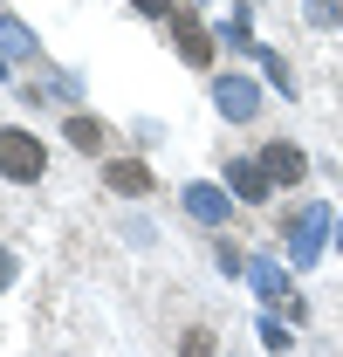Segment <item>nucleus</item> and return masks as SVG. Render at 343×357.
<instances>
[{
	"label": "nucleus",
	"mask_w": 343,
	"mask_h": 357,
	"mask_svg": "<svg viewBox=\"0 0 343 357\" xmlns=\"http://www.w3.org/2000/svg\"><path fill=\"white\" fill-rule=\"evenodd\" d=\"M48 172V144L35 131H0V178H14V185H35V178Z\"/></svg>",
	"instance_id": "obj_1"
},
{
	"label": "nucleus",
	"mask_w": 343,
	"mask_h": 357,
	"mask_svg": "<svg viewBox=\"0 0 343 357\" xmlns=\"http://www.w3.org/2000/svg\"><path fill=\"white\" fill-rule=\"evenodd\" d=\"M178 357H213V330H192V337H185V351Z\"/></svg>",
	"instance_id": "obj_7"
},
{
	"label": "nucleus",
	"mask_w": 343,
	"mask_h": 357,
	"mask_svg": "<svg viewBox=\"0 0 343 357\" xmlns=\"http://www.w3.org/2000/svg\"><path fill=\"white\" fill-rule=\"evenodd\" d=\"M103 185H110V192H151L158 178H151V165H137V158H110Z\"/></svg>",
	"instance_id": "obj_4"
},
{
	"label": "nucleus",
	"mask_w": 343,
	"mask_h": 357,
	"mask_svg": "<svg viewBox=\"0 0 343 357\" xmlns=\"http://www.w3.org/2000/svg\"><path fill=\"white\" fill-rule=\"evenodd\" d=\"M261 172L275 178V185H302V178H309V158H302L296 144H268V151H261Z\"/></svg>",
	"instance_id": "obj_3"
},
{
	"label": "nucleus",
	"mask_w": 343,
	"mask_h": 357,
	"mask_svg": "<svg viewBox=\"0 0 343 357\" xmlns=\"http://www.w3.org/2000/svg\"><path fill=\"white\" fill-rule=\"evenodd\" d=\"M69 144L76 151H103V124L96 117H69Z\"/></svg>",
	"instance_id": "obj_6"
},
{
	"label": "nucleus",
	"mask_w": 343,
	"mask_h": 357,
	"mask_svg": "<svg viewBox=\"0 0 343 357\" xmlns=\"http://www.w3.org/2000/svg\"><path fill=\"white\" fill-rule=\"evenodd\" d=\"M137 7H144V14H165V21H172V0H137Z\"/></svg>",
	"instance_id": "obj_8"
},
{
	"label": "nucleus",
	"mask_w": 343,
	"mask_h": 357,
	"mask_svg": "<svg viewBox=\"0 0 343 357\" xmlns=\"http://www.w3.org/2000/svg\"><path fill=\"white\" fill-rule=\"evenodd\" d=\"M172 42H178V55H185L192 69H206V62H213V35H206V21H199V14H172Z\"/></svg>",
	"instance_id": "obj_2"
},
{
	"label": "nucleus",
	"mask_w": 343,
	"mask_h": 357,
	"mask_svg": "<svg viewBox=\"0 0 343 357\" xmlns=\"http://www.w3.org/2000/svg\"><path fill=\"white\" fill-rule=\"evenodd\" d=\"M0 282H7V255H0Z\"/></svg>",
	"instance_id": "obj_9"
},
{
	"label": "nucleus",
	"mask_w": 343,
	"mask_h": 357,
	"mask_svg": "<svg viewBox=\"0 0 343 357\" xmlns=\"http://www.w3.org/2000/svg\"><path fill=\"white\" fill-rule=\"evenodd\" d=\"M227 178H234V192H241V199H254V206H261V199H268V185H275V178L261 172V165H247V158H241V165H234V172H227Z\"/></svg>",
	"instance_id": "obj_5"
}]
</instances>
